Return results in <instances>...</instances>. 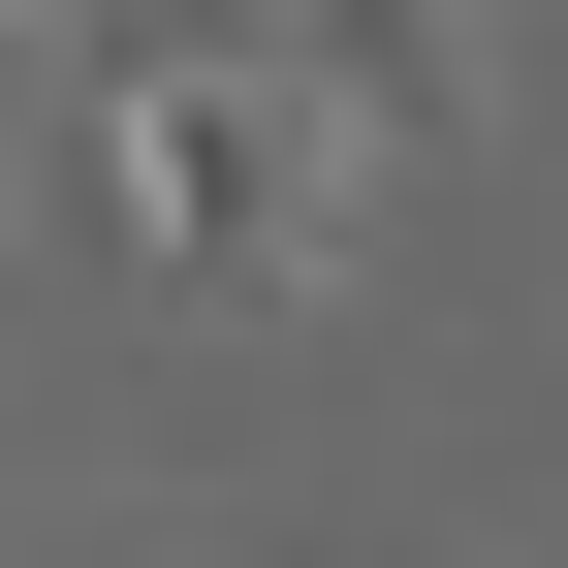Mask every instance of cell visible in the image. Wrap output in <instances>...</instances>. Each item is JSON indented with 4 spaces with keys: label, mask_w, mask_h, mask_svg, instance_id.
Instances as JSON below:
<instances>
[{
    "label": "cell",
    "mask_w": 568,
    "mask_h": 568,
    "mask_svg": "<svg viewBox=\"0 0 568 568\" xmlns=\"http://www.w3.org/2000/svg\"><path fill=\"white\" fill-rule=\"evenodd\" d=\"M95 190H126L159 284H347L379 126H347L284 32H222V0H95Z\"/></svg>",
    "instance_id": "obj_1"
},
{
    "label": "cell",
    "mask_w": 568,
    "mask_h": 568,
    "mask_svg": "<svg viewBox=\"0 0 568 568\" xmlns=\"http://www.w3.org/2000/svg\"><path fill=\"white\" fill-rule=\"evenodd\" d=\"M222 32H284L379 159H410V126H474V0H222Z\"/></svg>",
    "instance_id": "obj_2"
}]
</instances>
